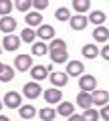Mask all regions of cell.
Segmentation results:
<instances>
[{"mask_svg": "<svg viewBox=\"0 0 109 121\" xmlns=\"http://www.w3.org/2000/svg\"><path fill=\"white\" fill-rule=\"evenodd\" d=\"M48 52H51V59H52V63H65L67 60V44H65V40H61V39H55L51 43V47H48Z\"/></svg>", "mask_w": 109, "mask_h": 121, "instance_id": "cell-1", "label": "cell"}, {"mask_svg": "<svg viewBox=\"0 0 109 121\" xmlns=\"http://www.w3.org/2000/svg\"><path fill=\"white\" fill-rule=\"evenodd\" d=\"M69 24H71V28H73V30H83V28H87L89 18L83 16V14H77V16L69 18Z\"/></svg>", "mask_w": 109, "mask_h": 121, "instance_id": "cell-2", "label": "cell"}, {"mask_svg": "<svg viewBox=\"0 0 109 121\" xmlns=\"http://www.w3.org/2000/svg\"><path fill=\"white\" fill-rule=\"evenodd\" d=\"M14 65H16V69H18V71L26 73V71L32 67V59H31L28 55H18V56H16V60H14Z\"/></svg>", "mask_w": 109, "mask_h": 121, "instance_id": "cell-3", "label": "cell"}, {"mask_svg": "<svg viewBox=\"0 0 109 121\" xmlns=\"http://www.w3.org/2000/svg\"><path fill=\"white\" fill-rule=\"evenodd\" d=\"M4 105L10 109H18L20 107V95L18 93H14V91H8L4 95Z\"/></svg>", "mask_w": 109, "mask_h": 121, "instance_id": "cell-4", "label": "cell"}, {"mask_svg": "<svg viewBox=\"0 0 109 121\" xmlns=\"http://www.w3.org/2000/svg\"><path fill=\"white\" fill-rule=\"evenodd\" d=\"M95 85H97V81H95L93 75H81V79H79V87H81L83 91H93Z\"/></svg>", "mask_w": 109, "mask_h": 121, "instance_id": "cell-5", "label": "cell"}, {"mask_svg": "<svg viewBox=\"0 0 109 121\" xmlns=\"http://www.w3.org/2000/svg\"><path fill=\"white\" fill-rule=\"evenodd\" d=\"M22 93H24L28 99H36V97L40 95V85H36V83H26V85L22 87Z\"/></svg>", "mask_w": 109, "mask_h": 121, "instance_id": "cell-6", "label": "cell"}, {"mask_svg": "<svg viewBox=\"0 0 109 121\" xmlns=\"http://www.w3.org/2000/svg\"><path fill=\"white\" fill-rule=\"evenodd\" d=\"M36 36H40L43 40H51L55 36V28L51 24H39V30H36Z\"/></svg>", "mask_w": 109, "mask_h": 121, "instance_id": "cell-7", "label": "cell"}, {"mask_svg": "<svg viewBox=\"0 0 109 121\" xmlns=\"http://www.w3.org/2000/svg\"><path fill=\"white\" fill-rule=\"evenodd\" d=\"M61 99H63L61 89H47L44 91V101L47 103H59Z\"/></svg>", "mask_w": 109, "mask_h": 121, "instance_id": "cell-8", "label": "cell"}, {"mask_svg": "<svg viewBox=\"0 0 109 121\" xmlns=\"http://www.w3.org/2000/svg\"><path fill=\"white\" fill-rule=\"evenodd\" d=\"M31 75L35 81H40V79H47L48 77V67H43V65H36V67H31Z\"/></svg>", "mask_w": 109, "mask_h": 121, "instance_id": "cell-9", "label": "cell"}, {"mask_svg": "<svg viewBox=\"0 0 109 121\" xmlns=\"http://www.w3.org/2000/svg\"><path fill=\"white\" fill-rule=\"evenodd\" d=\"M2 44H4L6 51H16L18 44H20V39H18V36H12V32H8V36H4Z\"/></svg>", "mask_w": 109, "mask_h": 121, "instance_id": "cell-10", "label": "cell"}, {"mask_svg": "<svg viewBox=\"0 0 109 121\" xmlns=\"http://www.w3.org/2000/svg\"><path fill=\"white\" fill-rule=\"evenodd\" d=\"M67 75H71V77H81L83 75V65L79 60H71L69 65H67Z\"/></svg>", "mask_w": 109, "mask_h": 121, "instance_id": "cell-11", "label": "cell"}, {"mask_svg": "<svg viewBox=\"0 0 109 121\" xmlns=\"http://www.w3.org/2000/svg\"><path fill=\"white\" fill-rule=\"evenodd\" d=\"M14 28H16V20H14L12 16H4L2 20H0V30H2V32L8 35V32H12Z\"/></svg>", "mask_w": 109, "mask_h": 121, "instance_id": "cell-12", "label": "cell"}, {"mask_svg": "<svg viewBox=\"0 0 109 121\" xmlns=\"http://www.w3.org/2000/svg\"><path fill=\"white\" fill-rule=\"evenodd\" d=\"M91 99H93V103H95V105H105L109 101V93H107V91H95V89H93Z\"/></svg>", "mask_w": 109, "mask_h": 121, "instance_id": "cell-13", "label": "cell"}, {"mask_svg": "<svg viewBox=\"0 0 109 121\" xmlns=\"http://www.w3.org/2000/svg\"><path fill=\"white\" fill-rule=\"evenodd\" d=\"M77 103L81 105L83 109L91 107V103H93V99H91V93H89V91H81V93L77 95Z\"/></svg>", "mask_w": 109, "mask_h": 121, "instance_id": "cell-14", "label": "cell"}, {"mask_svg": "<svg viewBox=\"0 0 109 121\" xmlns=\"http://www.w3.org/2000/svg\"><path fill=\"white\" fill-rule=\"evenodd\" d=\"M93 36H95V40H99V43H105V40L109 39V30L105 28V26H97L95 30H93Z\"/></svg>", "mask_w": 109, "mask_h": 121, "instance_id": "cell-15", "label": "cell"}, {"mask_svg": "<svg viewBox=\"0 0 109 121\" xmlns=\"http://www.w3.org/2000/svg\"><path fill=\"white\" fill-rule=\"evenodd\" d=\"M73 111H75L73 103H69V101H63V103H59V115H61V117H69Z\"/></svg>", "mask_w": 109, "mask_h": 121, "instance_id": "cell-16", "label": "cell"}, {"mask_svg": "<svg viewBox=\"0 0 109 121\" xmlns=\"http://www.w3.org/2000/svg\"><path fill=\"white\" fill-rule=\"evenodd\" d=\"M51 83L52 85H59V87H63V85H67V73H51Z\"/></svg>", "mask_w": 109, "mask_h": 121, "instance_id": "cell-17", "label": "cell"}, {"mask_svg": "<svg viewBox=\"0 0 109 121\" xmlns=\"http://www.w3.org/2000/svg\"><path fill=\"white\" fill-rule=\"evenodd\" d=\"M12 79H14V71L10 69V67L2 65V69H0V81H2V83H8V81H12Z\"/></svg>", "mask_w": 109, "mask_h": 121, "instance_id": "cell-18", "label": "cell"}, {"mask_svg": "<svg viewBox=\"0 0 109 121\" xmlns=\"http://www.w3.org/2000/svg\"><path fill=\"white\" fill-rule=\"evenodd\" d=\"M43 22V16L39 12H26V24L28 26H39Z\"/></svg>", "mask_w": 109, "mask_h": 121, "instance_id": "cell-19", "label": "cell"}, {"mask_svg": "<svg viewBox=\"0 0 109 121\" xmlns=\"http://www.w3.org/2000/svg\"><path fill=\"white\" fill-rule=\"evenodd\" d=\"M73 6H75L77 12H87V10L91 8V2H89V0H75Z\"/></svg>", "mask_w": 109, "mask_h": 121, "instance_id": "cell-20", "label": "cell"}, {"mask_svg": "<svg viewBox=\"0 0 109 121\" xmlns=\"http://www.w3.org/2000/svg\"><path fill=\"white\" fill-rule=\"evenodd\" d=\"M89 20H91L93 24H97V26H99V24H103V22L107 20V18H105V14L101 12V10H95V12H91V16H89Z\"/></svg>", "mask_w": 109, "mask_h": 121, "instance_id": "cell-21", "label": "cell"}, {"mask_svg": "<svg viewBox=\"0 0 109 121\" xmlns=\"http://www.w3.org/2000/svg\"><path fill=\"white\" fill-rule=\"evenodd\" d=\"M32 52L39 55V56H43V55H47V52H48V47L44 43H32Z\"/></svg>", "mask_w": 109, "mask_h": 121, "instance_id": "cell-22", "label": "cell"}, {"mask_svg": "<svg viewBox=\"0 0 109 121\" xmlns=\"http://www.w3.org/2000/svg\"><path fill=\"white\" fill-rule=\"evenodd\" d=\"M55 117H57V111H55V109H40V119L43 121H52L55 119Z\"/></svg>", "mask_w": 109, "mask_h": 121, "instance_id": "cell-23", "label": "cell"}, {"mask_svg": "<svg viewBox=\"0 0 109 121\" xmlns=\"http://www.w3.org/2000/svg\"><path fill=\"white\" fill-rule=\"evenodd\" d=\"M35 36H36V32H35V30H31V28H24L20 32V39L24 40V43H35Z\"/></svg>", "mask_w": 109, "mask_h": 121, "instance_id": "cell-24", "label": "cell"}, {"mask_svg": "<svg viewBox=\"0 0 109 121\" xmlns=\"http://www.w3.org/2000/svg\"><path fill=\"white\" fill-rule=\"evenodd\" d=\"M20 117L22 119H32V117H35V107H32V105L20 107Z\"/></svg>", "mask_w": 109, "mask_h": 121, "instance_id": "cell-25", "label": "cell"}, {"mask_svg": "<svg viewBox=\"0 0 109 121\" xmlns=\"http://www.w3.org/2000/svg\"><path fill=\"white\" fill-rule=\"evenodd\" d=\"M14 6H16L20 12H28V8L32 6V0H16V2H14Z\"/></svg>", "mask_w": 109, "mask_h": 121, "instance_id": "cell-26", "label": "cell"}, {"mask_svg": "<svg viewBox=\"0 0 109 121\" xmlns=\"http://www.w3.org/2000/svg\"><path fill=\"white\" fill-rule=\"evenodd\" d=\"M97 52H99V51H97L93 44H85V47H83V56H87V59H95Z\"/></svg>", "mask_w": 109, "mask_h": 121, "instance_id": "cell-27", "label": "cell"}, {"mask_svg": "<svg viewBox=\"0 0 109 121\" xmlns=\"http://www.w3.org/2000/svg\"><path fill=\"white\" fill-rule=\"evenodd\" d=\"M12 6L14 4L10 2V0H0V14H4V16H6V14L12 10Z\"/></svg>", "mask_w": 109, "mask_h": 121, "instance_id": "cell-28", "label": "cell"}, {"mask_svg": "<svg viewBox=\"0 0 109 121\" xmlns=\"http://www.w3.org/2000/svg\"><path fill=\"white\" fill-rule=\"evenodd\" d=\"M85 119H87V121H97V119H99V113H97V111H93V109L91 107H87V111H85Z\"/></svg>", "mask_w": 109, "mask_h": 121, "instance_id": "cell-29", "label": "cell"}, {"mask_svg": "<svg viewBox=\"0 0 109 121\" xmlns=\"http://www.w3.org/2000/svg\"><path fill=\"white\" fill-rule=\"evenodd\" d=\"M55 16H57L59 20H69V8H59L57 12H55Z\"/></svg>", "mask_w": 109, "mask_h": 121, "instance_id": "cell-30", "label": "cell"}, {"mask_svg": "<svg viewBox=\"0 0 109 121\" xmlns=\"http://www.w3.org/2000/svg\"><path fill=\"white\" fill-rule=\"evenodd\" d=\"M32 6H35L36 10H44L48 6V0H32Z\"/></svg>", "mask_w": 109, "mask_h": 121, "instance_id": "cell-31", "label": "cell"}, {"mask_svg": "<svg viewBox=\"0 0 109 121\" xmlns=\"http://www.w3.org/2000/svg\"><path fill=\"white\" fill-rule=\"evenodd\" d=\"M67 119H69V121H83L85 117H83V115H77V113H71V115L67 117Z\"/></svg>", "mask_w": 109, "mask_h": 121, "instance_id": "cell-32", "label": "cell"}, {"mask_svg": "<svg viewBox=\"0 0 109 121\" xmlns=\"http://www.w3.org/2000/svg\"><path fill=\"white\" fill-rule=\"evenodd\" d=\"M101 117L105 121H109V105H103V111H101Z\"/></svg>", "mask_w": 109, "mask_h": 121, "instance_id": "cell-33", "label": "cell"}, {"mask_svg": "<svg viewBox=\"0 0 109 121\" xmlns=\"http://www.w3.org/2000/svg\"><path fill=\"white\" fill-rule=\"evenodd\" d=\"M101 56H103L105 60H109V44H107V47H103V51H101Z\"/></svg>", "mask_w": 109, "mask_h": 121, "instance_id": "cell-34", "label": "cell"}, {"mask_svg": "<svg viewBox=\"0 0 109 121\" xmlns=\"http://www.w3.org/2000/svg\"><path fill=\"white\" fill-rule=\"evenodd\" d=\"M0 69H2V63H0Z\"/></svg>", "mask_w": 109, "mask_h": 121, "instance_id": "cell-35", "label": "cell"}, {"mask_svg": "<svg viewBox=\"0 0 109 121\" xmlns=\"http://www.w3.org/2000/svg\"><path fill=\"white\" fill-rule=\"evenodd\" d=\"M0 109H2V103H0Z\"/></svg>", "mask_w": 109, "mask_h": 121, "instance_id": "cell-36", "label": "cell"}]
</instances>
